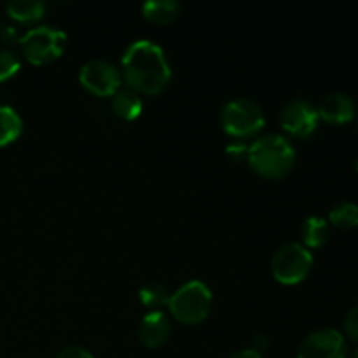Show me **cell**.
<instances>
[{"label":"cell","instance_id":"cell-24","mask_svg":"<svg viewBox=\"0 0 358 358\" xmlns=\"http://www.w3.org/2000/svg\"><path fill=\"white\" fill-rule=\"evenodd\" d=\"M252 348L255 350V352L262 353L264 350L269 348V338L266 334H257L254 338V341H252Z\"/></svg>","mask_w":358,"mask_h":358},{"label":"cell","instance_id":"cell-3","mask_svg":"<svg viewBox=\"0 0 358 358\" xmlns=\"http://www.w3.org/2000/svg\"><path fill=\"white\" fill-rule=\"evenodd\" d=\"M213 294L201 280H189L182 283L168 301V310L182 324L194 325L205 320L212 310Z\"/></svg>","mask_w":358,"mask_h":358},{"label":"cell","instance_id":"cell-21","mask_svg":"<svg viewBox=\"0 0 358 358\" xmlns=\"http://www.w3.org/2000/svg\"><path fill=\"white\" fill-rule=\"evenodd\" d=\"M345 332L352 341L358 343V306L352 308L345 317Z\"/></svg>","mask_w":358,"mask_h":358},{"label":"cell","instance_id":"cell-11","mask_svg":"<svg viewBox=\"0 0 358 358\" xmlns=\"http://www.w3.org/2000/svg\"><path fill=\"white\" fill-rule=\"evenodd\" d=\"M317 108L320 119L331 122V124H345V122L352 121L357 114V107L352 98L339 91L329 93L327 96L322 98Z\"/></svg>","mask_w":358,"mask_h":358},{"label":"cell","instance_id":"cell-5","mask_svg":"<svg viewBox=\"0 0 358 358\" xmlns=\"http://www.w3.org/2000/svg\"><path fill=\"white\" fill-rule=\"evenodd\" d=\"M66 34L58 27L37 24L24 31L20 38L24 58L34 65H45L58 58L66 44Z\"/></svg>","mask_w":358,"mask_h":358},{"label":"cell","instance_id":"cell-14","mask_svg":"<svg viewBox=\"0 0 358 358\" xmlns=\"http://www.w3.org/2000/svg\"><path fill=\"white\" fill-rule=\"evenodd\" d=\"M180 2L177 0H147L142 3V14L145 20L156 24L171 23L180 14Z\"/></svg>","mask_w":358,"mask_h":358},{"label":"cell","instance_id":"cell-1","mask_svg":"<svg viewBox=\"0 0 358 358\" xmlns=\"http://www.w3.org/2000/svg\"><path fill=\"white\" fill-rule=\"evenodd\" d=\"M121 77L126 86L138 94L161 93L171 79L166 52L149 38L129 42L121 58Z\"/></svg>","mask_w":358,"mask_h":358},{"label":"cell","instance_id":"cell-13","mask_svg":"<svg viewBox=\"0 0 358 358\" xmlns=\"http://www.w3.org/2000/svg\"><path fill=\"white\" fill-rule=\"evenodd\" d=\"M329 236H331V224L324 217L311 215L301 226V238H303V245L308 250L324 247L329 241Z\"/></svg>","mask_w":358,"mask_h":358},{"label":"cell","instance_id":"cell-4","mask_svg":"<svg viewBox=\"0 0 358 358\" xmlns=\"http://www.w3.org/2000/svg\"><path fill=\"white\" fill-rule=\"evenodd\" d=\"M220 124L234 140H243L261 131L266 124V117L257 101L241 96L224 103L220 110Z\"/></svg>","mask_w":358,"mask_h":358},{"label":"cell","instance_id":"cell-9","mask_svg":"<svg viewBox=\"0 0 358 358\" xmlns=\"http://www.w3.org/2000/svg\"><path fill=\"white\" fill-rule=\"evenodd\" d=\"M348 345L338 329L325 327L306 336L299 346L297 358H346Z\"/></svg>","mask_w":358,"mask_h":358},{"label":"cell","instance_id":"cell-15","mask_svg":"<svg viewBox=\"0 0 358 358\" xmlns=\"http://www.w3.org/2000/svg\"><path fill=\"white\" fill-rule=\"evenodd\" d=\"M23 133V119L9 105H0V147L16 142Z\"/></svg>","mask_w":358,"mask_h":358},{"label":"cell","instance_id":"cell-22","mask_svg":"<svg viewBox=\"0 0 358 358\" xmlns=\"http://www.w3.org/2000/svg\"><path fill=\"white\" fill-rule=\"evenodd\" d=\"M0 38H2L6 44H16V42H20L21 35L17 34L16 27L0 20Z\"/></svg>","mask_w":358,"mask_h":358},{"label":"cell","instance_id":"cell-27","mask_svg":"<svg viewBox=\"0 0 358 358\" xmlns=\"http://www.w3.org/2000/svg\"><path fill=\"white\" fill-rule=\"evenodd\" d=\"M355 115H357V122H358V110H357V114H355Z\"/></svg>","mask_w":358,"mask_h":358},{"label":"cell","instance_id":"cell-25","mask_svg":"<svg viewBox=\"0 0 358 358\" xmlns=\"http://www.w3.org/2000/svg\"><path fill=\"white\" fill-rule=\"evenodd\" d=\"M229 358H262V353L255 352L254 348H243L234 352Z\"/></svg>","mask_w":358,"mask_h":358},{"label":"cell","instance_id":"cell-6","mask_svg":"<svg viewBox=\"0 0 358 358\" xmlns=\"http://www.w3.org/2000/svg\"><path fill=\"white\" fill-rule=\"evenodd\" d=\"M313 255L303 243L290 241L282 245L271 257V273L283 285H297L310 275Z\"/></svg>","mask_w":358,"mask_h":358},{"label":"cell","instance_id":"cell-2","mask_svg":"<svg viewBox=\"0 0 358 358\" xmlns=\"http://www.w3.org/2000/svg\"><path fill=\"white\" fill-rule=\"evenodd\" d=\"M248 164L266 178H283L296 164V147L280 133H266L248 145Z\"/></svg>","mask_w":358,"mask_h":358},{"label":"cell","instance_id":"cell-12","mask_svg":"<svg viewBox=\"0 0 358 358\" xmlns=\"http://www.w3.org/2000/svg\"><path fill=\"white\" fill-rule=\"evenodd\" d=\"M110 107L117 117L124 121H135L143 110V101L136 91L129 87H119L110 96Z\"/></svg>","mask_w":358,"mask_h":358},{"label":"cell","instance_id":"cell-8","mask_svg":"<svg viewBox=\"0 0 358 358\" xmlns=\"http://www.w3.org/2000/svg\"><path fill=\"white\" fill-rule=\"evenodd\" d=\"M280 126L285 133L296 138H308L313 135L320 122L318 108L304 98H296L283 105L278 115Z\"/></svg>","mask_w":358,"mask_h":358},{"label":"cell","instance_id":"cell-23","mask_svg":"<svg viewBox=\"0 0 358 358\" xmlns=\"http://www.w3.org/2000/svg\"><path fill=\"white\" fill-rule=\"evenodd\" d=\"M55 358H94L91 355L90 350L83 348V346H66V348L59 350Z\"/></svg>","mask_w":358,"mask_h":358},{"label":"cell","instance_id":"cell-18","mask_svg":"<svg viewBox=\"0 0 358 358\" xmlns=\"http://www.w3.org/2000/svg\"><path fill=\"white\" fill-rule=\"evenodd\" d=\"M329 222L339 229L358 227V205L353 201H339L329 212Z\"/></svg>","mask_w":358,"mask_h":358},{"label":"cell","instance_id":"cell-26","mask_svg":"<svg viewBox=\"0 0 358 358\" xmlns=\"http://www.w3.org/2000/svg\"><path fill=\"white\" fill-rule=\"evenodd\" d=\"M353 358H358V348L353 352Z\"/></svg>","mask_w":358,"mask_h":358},{"label":"cell","instance_id":"cell-19","mask_svg":"<svg viewBox=\"0 0 358 358\" xmlns=\"http://www.w3.org/2000/svg\"><path fill=\"white\" fill-rule=\"evenodd\" d=\"M21 69V59L10 49H0V83L16 76Z\"/></svg>","mask_w":358,"mask_h":358},{"label":"cell","instance_id":"cell-10","mask_svg":"<svg viewBox=\"0 0 358 358\" xmlns=\"http://www.w3.org/2000/svg\"><path fill=\"white\" fill-rule=\"evenodd\" d=\"M140 343L147 348H159L170 339L171 336V322L164 311H149L143 315L136 329Z\"/></svg>","mask_w":358,"mask_h":358},{"label":"cell","instance_id":"cell-16","mask_svg":"<svg viewBox=\"0 0 358 358\" xmlns=\"http://www.w3.org/2000/svg\"><path fill=\"white\" fill-rule=\"evenodd\" d=\"M7 16L21 23H31L44 16L45 3L42 0H10L6 6Z\"/></svg>","mask_w":358,"mask_h":358},{"label":"cell","instance_id":"cell-7","mask_svg":"<svg viewBox=\"0 0 358 358\" xmlns=\"http://www.w3.org/2000/svg\"><path fill=\"white\" fill-rule=\"evenodd\" d=\"M79 83L96 96H112L122 84L121 70L107 59H90L79 69Z\"/></svg>","mask_w":358,"mask_h":358},{"label":"cell","instance_id":"cell-17","mask_svg":"<svg viewBox=\"0 0 358 358\" xmlns=\"http://www.w3.org/2000/svg\"><path fill=\"white\" fill-rule=\"evenodd\" d=\"M171 292L166 285L159 282H147L138 289V299L143 306L149 308L150 311H157L159 308L168 306Z\"/></svg>","mask_w":358,"mask_h":358},{"label":"cell","instance_id":"cell-28","mask_svg":"<svg viewBox=\"0 0 358 358\" xmlns=\"http://www.w3.org/2000/svg\"><path fill=\"white\" fill-rule=\"evenodd\" d=\"M357 171H358V159H357Z\"/></svg>","mask_w":358,"mask_h":358},{"label":"cell","instance_id":"cell-20","mask_svg":"<svg viewBox=\"0 0 358 358\" xmlns=\"http://www.w3.org/2000/svg\"><path fill=\"white\" fill-rule=\"evenodd\" d=\"M226 152L234 161H247L248 157V143L243 140H233L227 143Z\"/></svg>","mask_w":358,"mask_h":358}]
</instances>
